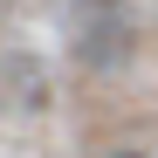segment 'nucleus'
Returning <instances> with one entry per match:
<instances>
[{"instance_id":"nucleus-2","label":"nucleus","mask_w":158,"mask_h":158,"mask_svg":"<svg viewBox=\"0 0 158 158\" xmlns=\"http://www.w3.org/2000/svg\"><path fill=\"white\" fill-rule=\"evenodd\" d=\"M110 158H151V151H110Z\"/></svg>"},{"instance_id":"nucleus-1","label":"nucleus","mask_w":158,"mask_h":158,"mask_svg":"<svg viewBox=\"0 0 158 158\" xmlns=\"http://www.w3.org/2000/svg\"><path fill=\"white\" fill-rule=\"evenodd\" d=\"M76 41H83V55H89L96 69H117V62L131 55V14L117 7V0H89Z\"/></svg>"}]
</instances>
